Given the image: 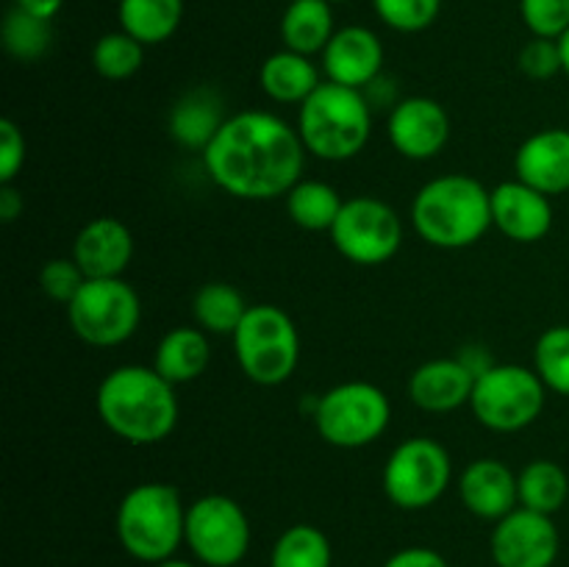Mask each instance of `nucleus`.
Listing matches in <instances>:
<instances>
[{"mask_svg": "<svg viewBox=\"0 0 569 567\" xmlns=\"http://www.w3.org/2000/svg\"><path fill=\"white\" fill-rule=\"evenodd\" d=\"M231 342L239 370L259 387H278L298 370L300 334L281 306H250Z\"/></svg>", "mask_w": 569, "mask_h": 567, "instance_id": "obj_6", "label": "nucleus"}, {"mask_svg": "<svg viewBox=\"0 0 569 567\" xmlns=\"http://www.w3.org/2000/svg\"><path fill=\"white\" fill-rule=\"evenodd\" d=\"M328 3H348V0H328Z\"/></svg>", "mask_w": 569, "mask_h": 567, "instance_id": "obj_43", "label": "nucleus"}, {"mask_svg": "<svg viewBox=\"0 0 569 567\" xmlns=\"http://www.w3.org/2000/svg\"><path fill=\"white\" fill-rule=\"evenodd\" d=\"M287 3H295V0H287Z\"/></svg>", "mask_w": 569, "mask_h": 567, "instance_id": "obj_44", "label": "nucleus"}, {"mask_svg": "<svg viewBox=\"0 0 569 567\" xmlns=\"http://www.w3.org/2000/svg\"><path fill=\"white\" fill-rule=\"evenodd\" d=\"M120 28L137 42L161 44L181 28L183 0H120Z\"/></svg>", "mask_w": 569, "mask_h": 567, "instance_id": "obj_25", "label": "nucleus"}, {"mask_svg": "<svg viewBox=\"0 0 569 567\" xmlns=\"http://www.w3.org/2000/svg\"><path fill=\"white\" fill-rule=\"evenodd\" d=\"M533 370L548 392L569 398V326H550L533 345Z\"/></svg>", "mask_w": 569, "mask_h": 567, "instance_id": "obj_31", "label": "nucleus"}, {"mask_svg": "<svg viewBox=\"0 0 569 567\" xmlns=\"http://www.w3.org/2000/svg\"><path fill=\"white\" fill-rule=\"evenodd\" d=\"M114 528L128 556L144 565H159V561L172 559L183 545L187 506L172 484H137L122 495Z\"/></svg>", "mask_w": 569, "mask_h": 567, "instance_id": "obj_5", "label": "nucleus"}, {"mask_svg": "<svg viewBox=\"0 0 569 567\" xmlns=\"http://www.w3.org/2000/svg\"><path fill=\"white\" fill-rule=\"evenodd\" d=\"M100 422L128 445H159L178 426V395L153 365H120L106 372L94 395Z\"/></svg>", "mask_w": 569, "mask_h": 567, "instance_id": "obj_2", "label": "nucleus"}, {"mask_svg": "<svg viewBox=\"0 0 569 567\" xmlns=\"http://www.w3.org/2000/svg\"><path fill=\"white\" fill-rule=\"evenodd\" d=\"M411 226L431 248H470L492 228V189L465 172L431 178L411 200Z\"/></svg>", "mask_w": 569, "mask_h": 567, "instance_id": "obj_3", "label": "nucleus"}, {"mask_svg": "<svg viewBox=\"0 0 569 567\" xmlns=\"http://www.w3.org/2000/svg\"><path fill=\"white\" fill-rule=\"evenodd\" d=\"M559 50H561V70H565V76L569 78V31L559 39Z\"/></svg>", "mask_w": 569, "mask_h": 567, "instance_id": "obj_41", "label": "nucleus"}, {"mask_svg": "<svg viewBox=\"0 0 569 567\" xmlns=\"http://www.w3.org/2000/svg\"><path fill=\"white\" fill-rule=\"evenodd\" d=\"M545 400L548 387L533 367L495 361L481 376H476L470 409L489 431L515 434L539 420Z\"/></svg>", "mask_w": 569, "mask_h": 567, "instance_id": "obj_8", "label": "nucleus"}, {"mask_svg": "<svg viewBox=\"0 0 569 567\" xmlns=\"http://www.w3.org/2000/svg\"><path fill=\"white\" fill-rule=\"evenodd\" d=\"M270 567H333L331 539L311 523H295L272 545Z\"/></svg>", "mask_w": 569, "mask_h": 567, "instance_id": "obj_29", "label": "nucleus"}, {"mask_svg": "<svg viewBox=\"0 0 569 567\" xmlns=\"http://www.w3.org/2000/svg\"><path fill=\"white\" fill-rule=\"evenodd\" d=\"M283 200L289 220L303 231H331L345 206L339 189L317 178H300Z\"/></svg>", "mask_w": 569, "mask_h": 567, "instance_id": "obj_26", "label": "nucleus"}, {"mask_svg": "<svg viewBox=\"0 0 569 567\" xmlns=\"http://www.w3.org/2000/svg\"><path fill=\"white\" fill-rule=\"evenodd\" d=\"M517 493H520V506L550 515L565 509L569 498V476L561 465L550 459H533L517 472Z\"/></svg>", "mask_w": 569, "mask_h": 567, "instance_id": "obj_28", "label": "nucleus"}, {"mask_svg": "<svg viewBox=\"0 0 569 567\" xmlns=\"http://www.w3.org/2000/svg\"><path fill=\"white\" fill-rule=\"evenodd\" d=\"M322 83L320 70L311 56L295 53V50H278L261 61L259 87L276 103H303L311 92Z\"/></svg>", "mask_w": 569, "mask_h": 567, "instance_id": "obj_23", "label": "nucleus"}, {"mask_svg": "<svg viewBox=\"0 0 569 567\" xmlns=\"http://www.w3.org/2000/svg\"><path fill=\"white\" fill-rule=\"evenodd\" d=\"M389 145L403 159L428 161L437 159L450 142V115L439 100L426 94H409L400 98L389 109L387 120Z\"/></svg>", "mask_w": 569, "mask_h": 567, "instance_id": "obj_14", "label": "nucleus"}, {"mask_svg": "<svg viewBox=\"0 0 569 567\" xmlns=\"http://www.w3.org/2000/svg\"><path fill=\"white\" fill-rule=\"evenodd\" d=\"M14 6L28 11V14L42 17V20H53L61 11V6H64V0H14Z\"/></svg>", "mask_w": 569, "mask_h": 567, "instance_id": "obj_40", "label": "nucleus"}, {"mask_svg": "<svg viewBox=\"0 0 569 567\" xmlns=\"http://www.w3.org/2000/svg\"><path fill=\"white\" fill-rule=\"evenodd\" d=\"M211 361L209 334L198 326H181L159 339L153 354V367L172 387L194 381L206 372Z\"/></svg>", "mask_w": 569, "mask_h": 567, "instance_id": "obj_21", "label": "nucleus"}, {"mask_svg": "<svg viewBox=\"0 0 569 567\" xmlns=\"http://www.w3.org/2000/svg\"><path fill=\"white\" fill-rule=\"evenodd\" d=\"M378 20L400 33H420L437 22L442 0H372Z\"/></svg>", "mask_w": 569, "mask_h": 567, "instance_id": "obj_33", "label": "nucleus"}, {"mask_svg": "<svg viewBox=\"0 0 569 567\" xmlns=\"http://www.w3.org/2000/svg\"><path fill=\"white\" fill-rule=\"evenodd\" d=\"M144 44L137 42L131 33L111 31L94 42L92 48V67L106 81H126L142 70Z\"/></svg>", "mask_w": 569, "mask_h": 567, "instance_id": "obj_30", "label": "nucleus"}, {"mask_svg": "<svg viewBox=\"0 0 569 567\" xmlns=\"http://www.w3.org/2000/svg\"><path fill=\"white\" fill-rule=\"evenodd\" d=\"M520 17L531 37L561 39L569 31V0H520Z\"/></svg>", "mask_w": 569, "mask_h": 567, "instance_id": "obj_34", "label": "nucleus"}, {"mask_svg": "<svg viewBox=\"0 0 569 567\" xmlns=\"http://www.w3.org/2000/svg\"><path fill=\"white\" fill-rule=\"evenodd\" d=\"M26 133L14 120H0V183H14L26 165Z\"/></svg>", "mask_w": 569, "mask_h": 567, "instance_id": "obj_37", "label": "nucleus"}, {"mask_svg": "<svg viewBox=\"0 0 569 567\" xmlns=\"http://www.w3.org/2000/svg\"><path fill=\"white\" fill-rule=\"evenodd\" d=\"M520 70L522 76H528L531 81H550V78H556L559 72H565L561 70L559 39H528L520 50Z\"/></svg>", "mask_w": 569, "mask_h": 567, "instance_id": "obj_36", "label": "nucleus"}, {"mask_svg": "<svg viewBox=\"0 0 569 567\" xmlns=\"http://www.w3.org/2000/svg\"><path fill=\"white\" fill-rule=\"evenodd\" d=\"M459 498L478 520H503L520 506L517 472L506 461L489 456L470 461L459 476Z\"/></svg>", "mask_w": 569, "mask_h": 567, "instance_id": "obj_17", "label": "nucleus"}, {"mask_svg": "<svg viewBox=\"0 0 569 567\" xmlns=\"http://www.w3.org/2000/svg\"><path fill=\"white\" fill-rule=\"evenodd\" d=\"M326 81L365 92L376 78L383 76V42L367 26L337 28L328 48L322 50Z\"/></svg>", "mask_w": 569, "mask_h": 567, "instance_id": "obj_15", "label": "nucleus"}, {"mask_svg": "<svg viewBox=\"0 0 569 567\" xmlns=\"http://www.w3.org/2000/svg\"><path fill=\"white\" fill-rule=\"evenodd\" d=\"M337 33L333 22V3L328 0H295L287 3L281 17V42L295 53L315 56L322 53Z\"/></svg>", "mask_w": 569, "mask_h": 567, "instance_id": "obj_24", "label": "nucleus"}, {"mask_svg": "<svg viewBox=\"0 0 569 567\" xmlns=\"http://www.w3.org/2000/svg\"><path fill=\"white\" fill-rule=\"evenodd\" d=\"M295 128L311 156L322 161H348L370 142L372 106L361 89L322 81L298 106Z\"/></svg>", "mask_w": 569, "mask_h": 567, "instance_id": "obj_4", "label": "nucleus"}, {"mask_svg": "<svg viewBox=\"0 0 569 567\" xmlns=\"http://www.w3.org/2000/svg\"><path fill=\"white\" fill-rule=\"evenodd\" d=\"M328 237L337 253L350 265L378 267L392 261L403 248V222L387 200L356 195L345 200Z\"/></svg>", "mask_w": 569, "mask_h": 567, "instance_id": "obj_11", "label": "nucleus"}, {"mask_svg": "<svg viewBox=\"0 0 569 567\" xmlns=\"http://www.w3.org/2000/svg\"><path fill=\"white\" fill-rule=\"evenodd\" d=\"M383 567H450L439 550L426 548V545H411V548H400L383 561Z\"/></svg>", "mask_w": 569, "mask_h": 567, "instance_id": "obj_38", "label": "nucleus"}, {"mask_svg": "<svg viewBox=\"0 0 569 567\" xmlns=\"http://www.w3.org/2000/svg\"><path fill=\"white\" fill-rule=\"evenodd\" d=\"M226 122L222 100L211 89H192L181 94L167 117V131L178 145L203 153Z\"/></svg>", "mask_w": 569, "mask_h": 567, "instance_id": "obj_22", "label": "nucleus"}, {"mask_svg": "<svg viewBox=\"0 0 569 567\" xmlns=\"http://www.w3.org/2000/svg\"><path fill=\"white\" fill-rule=\"evenodd\" d=\"M453 481L448 448L431 437H409L389 454L381 484L389 504L403 511H420L437 504Z\"/></svg>", "mask_w": 569, "mask_h": 567, "instance_id": "obj_10", "label": "nucleus"}, {"mask_svg": "<svg viewBox=\"0 0 569 567\" xmlns=\"http://www.w3.org/2000/svg\"><path fill=\"white\" fill-rule=\"evenodd\" d=\"M476 372L459 359H431L422 361L409 378V398L417 409L428 415H448V411L470 406Z\"/></svg>", "mask_w": 569, "mask_h": 567, "instance_id": "obj_19", "label": "nucleus"}, {"mask_svg": "<svg viewBox=\"0 0 569 567\" xmlns=\"http://www.w3.org/2000/svg\"><path fill=\"white\" fill-rule=\"evenodd\" d=\"M515 172L548 198L569 192V128H542L515 153Z\"/></svg>", "mask_w": 569, "mask_h": 567, "instance_id": "obj_20", "label": "nucleus"}, {"mask_svg": "<svg viewBox=\"0 0 569 567\" xmlns=\"http://www.w3.org/2000/svg\"><path fill=\"white\" fill-rule=\"evenodd\" d=\"M150 567H198L194 561H187V559H178V556H172V559H164L159 561V565H150Z\"/></svg>", "mask_w": 569, "mask_h": 567, "instance_id": "obj_42", "label": "nucleus"}, {"mask_svg": "<svg viewBox=\"0 0 569 567\" xmlns=\"http://www.w3.org/2000/svg\"><path fill=\"white\" fill-rule=\"evenodd\" d=\"M72 334L92 348H117L139 331L142 300L126 278H89L67 306Z\"/></svg>", "mask_w": 569, "mask_h": 567, "instance_id": "obj_9", "label": "nucleus"}, {"mask_svg": "<svg viewBox=\"0 0 569 567\" xmlns=\"http://www.w3.org/2000/svg\"><path fill=\"white\" fill-rule=\"evenodd\" d=\"M561 537L553 517L517 506L495 523L489 554L495 567H553L559 559Z\"/></svg>", "mask_w": 569, "mask_h": 567, "instance_id": "obj_13", "label": "nucleus"}, {"mask_svg": "<svg viewBox=\"0 0 569 567\" xmlns=\"http://www.w3.org/2000/svg\"><path fill=\"white\" fill-rule=\"evenodd\" d=\"M250 539L253 531L239 500L211 493L187 506L183 545L200 567H237L248 556Z\"/></svg>", "mask_w": 569, "mask_h": 567, "instance_id": "obj_12", "label": "nucleus"}, {"mask_svg": "<svg viewBox=\"0 0 569 567\" xmlns=\"http://www.w3.org/2000/svg\"><path fill=\"white\" fill-rule=\"evenodd\" d=\"M72 259L87 278H122L133 259V233L117 217H94L78 231Z\"/></svg>", "mask_w": 569, "mask_h": 567, "instance_id": "obj_18", "label": "nucleus"}, {"mask_svg": "<svg viewBox=\"0 0 569 567\" xmlns=\"http://www.w3.org/2000/svg\"><path fill=\"white\" fill-rule=\"evenodd\" d=\"M89 278L83 276V270L78 267V261L72 259H50L48 265L39 270V289L48 295L50 300L61 306H70L72 298L81 292V287Z\"/></svg>", "mask_w": 569, "mask_h": 567, "instance_id": "obj_35", "label": "nucleus"}, {"mask_svg": "<svg viewBox=\"0 0 569 567\" xmlns=\"http://www.w3.org/2000/svg\"><path fill=\"white\" fill-rule=\"evenodd\" d=\"M306 153L298 128L272 111L248 109L226 117L200 156L206 176L231 198L276 200L303 178Z\"/></svg>", "mask_w": 569, "mask_h": 567, "instance_id": "obj_1", "label": "nucleus"}, {"mask_svg": "<svg viewBox=\"0 0 569 567\" xmlns=\"http://www.w3.org/2000/svg\"><path fill=\"white\" fill-rule=\"evenodd\" d=\"M22 211V195L11 183H0V220L11 222Z\"/></svg>", "mask_w": 569, "mask_h": 567, "instance_id": "obj_39", "label": "nucleus"}, {"mask_svg": "<svg viewBox=\"0 0 569 567\" xmlns=\"http://www.w3.org/2000/svg\"><path fill=\"white\" fill-rule=\"evenodd\" d=\"M553 220V203L548 195L528 187L520 178L492 189V228H498L511 242H539L550 233Z\"/></svg>", "mask_w": 569, "mask_h": 567, "instance_id": "obj_16", "label": "nucleus"}, {"mask_svg": "<svg viewBox=\"0 0 569 567\" xmlns=\"http://www.w3.org/2000/svg\"><path fill=\"white\" fill-rule=\"evenodd\" d=\"M311 420L322 442L359 450L383 437L392 420V404L378 384L342 381L315 400Z\"/></svg>", "mask_w": 569, "mask_h": 567, "instance_id": "obj_7", "label": "nucleus"}, {"mask_svg": "<svg viewBox=\"0 0 569 567\" xmlns=\"http://www.w3.org/2000/svg\"><path fill=\"white\" fill-rule=\"evenodd\" d=\"M53 42V28L50 20L33 17L22 9H11L3 20V44L9 56L17 61H37L42 59Z\"/></svg>", "mask_w": 569, "mask_h": 567, "instance_id": "obj_32", "label": "nucleus"}, {"mask_svg": "<svg viewBox=\"0 0 569 567\" xmlns=\"http://www.w3.org/2000/svg\"><path fill=\"white\" fill-rule=\"evenodd\" d=\"M250 304L233 284L209 281L194 292L192 317L194 326L217 337H233L242 317L248 315Z\"/></svg>", "mask_w": 569, "mask_h": 567, "instance_id": "obj_27", "label": "nucleus"}]
</instances>
